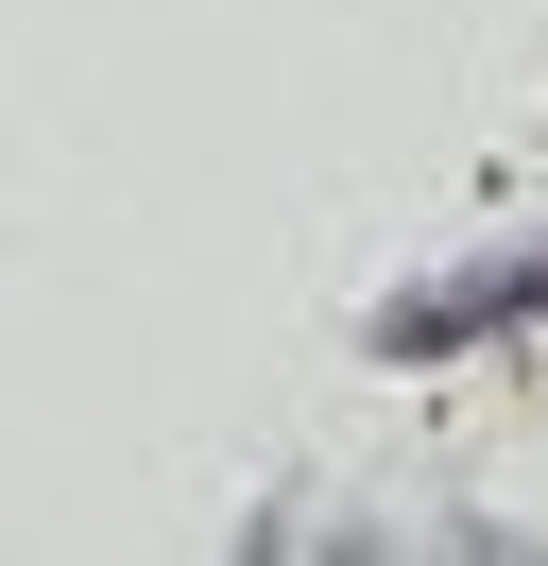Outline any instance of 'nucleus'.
<instances>
[{
	"instance_id": "nucleus-1",
	"label": "nucleus",
	"mask_w": 548,
	"mask_h": 566,
	"mask_svg": "<svg viewBox=\"0 0 548 566\" xmlns=\"http://www.w3.org/2000/svg\"><path fill=\"white\" fill-rule=\"evenodd\" d=\"M514 326H548V223H531V241H497V258H463V275H411L394 310L360 326V360L429 378V360H479V344H514Z\"/></svg>"
}]
</instances>
